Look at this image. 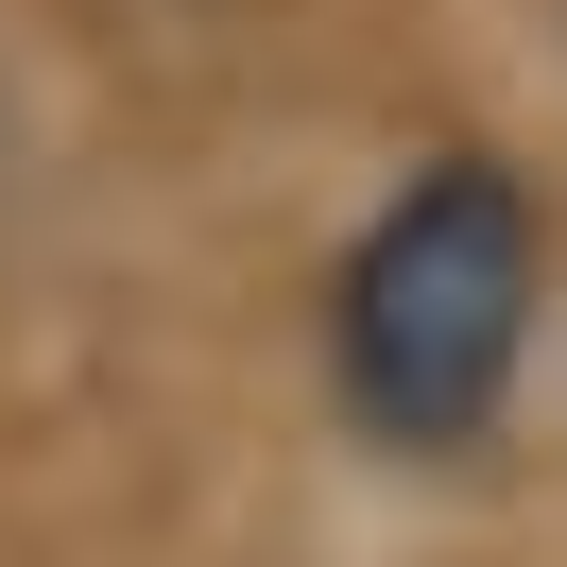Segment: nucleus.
Wrapping results in <instances>:
<instances>
[{
	"instance_id": "1",
	"label": "nucleus",
	"mask_w": 567,
	"mask_h": 567,
	"mask_svg": "<svg viewBox=\"0 0 567 567\" xmlns=\"http://www.w3.org/2000/svg\"><path fill=\"white\" fill-rule=\"evenodd\" d=\"M533 344V189L498 155H430L379 224H361L344 292H327V361L379 447H482Z\"/></svg>"
}]
</instances>
